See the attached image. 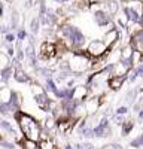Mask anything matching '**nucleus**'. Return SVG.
<instances>
[{
    "label": "nucleus",
    "instance_id": "nucleus-22",
    "mask_svg": "<svg viewBox=\"0 0 143 149\" xmlns=\"http://www.w3.org/2000/svg\"><path fill=\"white\" fill-rule=\"evenodd\" d=\"M0 127H2L8 134H10V136H15V128L12 127V124L9 122V121H6V119H3V121H0Z\"/></svg>",
    "mask_w": 143,
    "mask_h": 149
},
{
    "label": "nucleus",
    "instance_id": "nucleus-15",
    "mask_svg": "<svg viewBox=\"0 0 143 149\" xmlns=\"http://www.w3.org/2000/svg\"><path fill=\"white\" fill-rule=\"evenodd\" d=\"M14 73H15V67L14 66H9L3 70H0V82L2 84H8L10 81V78H14Z\"/></svg>",
    "mask_w": 143,
    "mask_h": 149
},
{
    "label": "nucleus",
    "instance_id": "nucleus-33",
    "mask_svg": "<svg viewBox=\"0 0 143 149\" xmlns=\"http://www.w3.org/2000/svg\"><path fill=\"white\" fill-rule=\"evenodd\" d=\"M83 149H95V146H94L92 143L87 142V143H83Z\"/></svg>",
    "mask_w": 143,
    "mask_h": 149
},
{
    "label": "nucleus",
    "instance_id": "nucleus-29",
    "mask_svg": "<svg viewBox=\"0 0 143 149\" xmlns=\"http://www.w3.org/2000/svg\"><path fill=\"white\" fill-rule=\"evenodd\" d=\"M26 37H27V33H26V30H18V34H17V39L19 40V42H22L24 39H26Z\"/></svg>",
    "mask_w": 143,
    "mask_h": 149
},
{
    "label": "nucleus",
    "instance_id": "nucleus-27",
    "mask_svg": "<svg viewBox=\"0 0 143 149\" xmlns=\"http://www.w3.org/2000/svg\"><path fill=\"white\" fill-rule=\"evenodd\" d=\"M107 5H109V14H116V12H118V2H113V0H112V2H109V3H107Z\"/></svg>",
    "mask_w": 143,
    "mask_h": 149
},
{
    "label": "nucleus",
    "instance_id": "nucleus-25",
    "mask_svg": "<svg viewBox=\"0 0 143 149\" xmlns=\"http://www.w3.org/2000/svg\"><path fill=\"white\" fill-rule=\"evenodd\" d=\"M39 27H40V19L39 18H33L31 19V33L36 34V33H39Z\"/></svg>",
    "mask_w": 143,
    "mask_h": 149
},
{
    "label": "nucleus",
    "instance_id": "nucleus-11",
    "mask_svg": "<svg viewBox=\"0 0 143 149\" xmlns=\"http://www.w3.org/2000/svg\"><path fill=\"white\" fill-rule=\"evenodd\" d=\"M124 82H127V76H112L109 79V90L116 93L124 86Z\"/></svg>",
    "mask_w": 143,
    "mask_h": 149
},
{
    "label": "nucleus",
    "instance_id": "nucleus-31",
    "mask_svg": "<svg viewBox=\"0 0 143 149\" xmlns=\"http://www.w3.org/2000/svg\"><path fill=\"white\" fill-rule=\"evenodd\" d=\"M103 149H124V146L121 143H112V145H107Z\"/></svg>",
    "mask_w": 143,
    "mask_h": 149
},
{
    "label": "nucleus",
    "instance_id": "nucleus-28",
    "mask_svg": "<svg viewBox=\"0 0 143 149\" xmlns=\"http://www.w3.org/2000/svg\"><path fill=\"white\" fill-rule=\"evenodd\" d=\"M134 70H136V74L139 78H143V63H140V64H137L136 67H133Z\"/></svg>",
    "mask_w": 143,
    "mask_h": 149
},
{
    "label": "nucleus",
    "instance_id": "nucleus-4",
    "mask_svg": "<svg viewBox=\"0 0 143 149\" xmlns=\"http://www.w3.org/2000/svg\"><path fill=\"white\" fill-rule=\"evenodd\" d=\"M107 51H109V48L106 46L103 40H99V39H94L87 45V52L91 58H101L107 54Z\"/></svg>",
    "mask_w": 143,
    "mask_h": 149
},
{
    "label": "nucleus",
    "instance_id": "nucleus-12",
    "mask_svg": "<svg viewBox=\"0 0 143 149\" xmlns=\"http://www.w3.org/2000/svg\"><path fill=\"white\" fill-rule=\"evenodd\" d=\"M14 79H15L18 84H31L30 74H27V72L24 70V69H21V67H15Z\"/></svg>",
    "mask_w": 143,
    "mask_h": 149
},
{
    "label": "nucleus",
    "instance_id": "nucleus-3",
    "mask_svg": "<svg viewBox=\"0 0 143 149\" xmlns=\"http://www.w3.org/2000/svg\"><path fill=\"white\" fill-rule=\"evenodd\" d=\"M67 61H69V69L73 74H85L91 70L92 66V58L88 55V52L79 54L72 51Z\"/></svg>",
    "mask_w": 143,
    "mask_h": 149
},
{
    "label": "nucleus",
    "instance_id": "nucleus-32",
    "mask_svg": "<svg viewBox=\"0 0 143 149\" xmlns=\"http://www.w3.org/2000/svg\"><path fill=\"white\" fill-rule=\"evenodd\" d=\"M17 22H18L17 14H12V29H17Z\"/></svg>",
    "mask_w": 143,
    "mask_h": 149
},
{
    "label": "nucleus",
    "instance_id": "nucleus-19",
    "mask_svg": "<svg viewBox=\"0 0 143 149\" xmlns=\"http://www.w3.org/2000/svg\"><path fill=\"white\" fill-rule=\"evenodd\" d=\"M133 128H134V121H131V119L124 121L121 124V134L124 136V137H127V136L133 131Z\"/></svg>",
    "mask_w": 143,
    "mask_h": 149
},
{
    "label": "nucleus",
    "instance_id": "nucleus-23",
    "mask_svg": "<svg viewBox=\"0 0 143 149\" xmlns=\"http://www.w3.org/2000/svg\"><path fill=\"white\" fill-rule=\"evenodd\" d=\"M81 136H82L83 139H92L94 137V128L91 125H87L85 128L81 131Z\"/></svg>",
    "mask_w": 143,
    "mask_h": 149
},
{
    "label": "nucleus",
    "instance_id": "nucleus-21",
    "mask_svg": "<svg viewBox=\"0 0 143 149\" xmlns=\"http://www.w3.org/2000/svg\"><path fill=\"white\" fill-rule=\"evenodd\" d=\"M10 66V57L6 52H0V70Z\"/></svg>",
    "mask_w": 143,
    "mask_h": 149
},
{
    "label": "nucleus",
    "instance_id": "nucleus-20",
    "mask_svg": "<svg viewBox=\"0 0 143 149\" xmlns=\"http://www.w3.org/2000/svg\"><path fill=\"white\" fill-rule=\"evenodd\" d=\"M19 146H21V149H37L39 148V145H37V142H34V140H30V139H21L19 142Z\"/></svg>",
    "mask_w": 143,
    "mask_h": 149
},
{
    "label": "nucleus",
    "instance_id": "nucleus-6",
    "mask_svg": "<svg viewBox=\"0 0 143 149\" xmlns=\"http://www.w3.org/2000/svg\"><path fill=\"white\" fill-rule=\"evenodd\" d=\"M83 104H85L87 115L88 116H94L101 107V100H100V97H97V95H91V97H88L87 100L83 102Z\"/></svg>",
    "mask_w": 143,
    "mask_h": 149
},
{
    "label": "nucleus",
    "instance_id": "nucleus-34",
    "mask_svg": "<svg viewBox=\"0 0 143 149\" xmlns=\"http://www.w3.org/2000/svg\"><path fill=\"white\" fill-rule=\"evenodd\" d=\"M64 149H75V146H72L70 143H67V145L64 146Z\"/></svg>",
    "mask_w": 143,
    "mask_h": 149
},
{
    "label": "nucleus",
    "instance_id": "nucleus-18",
    "mask_svg": "<svg viewBox=\"0 0 143 149\" xmlns=\"http://www.w3.org/2000/svg\"><path fill=\"white\" fill-rule=\"evenodd\" d=\"M45 91L48 93V94H52L54 95V93L58 90V86H57V82H55V79L54 78H49V79H45Z\"/></svg>",
    "mask_w": 143,
    "mask_h": 149
},
{
    "label": "nucleus",
    "instance_id": "nucleus-5",
    "mask_svg": "<svg viewBox=\"0 0 143 149\" xmlns=\"http://www.w3.org/2000/svg\"><path fill=\"white\" fill-rule=\"evenodd\" d=\"M92 128H94V137H97V139L107 137V136H110V131H112L110 122L107 119V116H101Z\"/></svg>",
    "mask_w": 143,
    "mask_h": 149
},
{
    "label": "nucleus",
    "instance_id": "nucleus-16",
    "mask_svg": "<svg viewBox=\"0 0 143 149\" xmlns=\"http://www.w3.org/2000/svg\"><path fill=\"white\" fill-rule=\"evenodd\" d=\"M14 91H12L9 86H0V103H8L10 102Z\"/></svg>",
    "mask_w": 143,
    "mask_h": 149
},
{
    "label": "nucleus",
    "instance_id": "nucleus-17",
    "mask_svg": "<svg viewBox=\"0 0 143 149\" xmlns=\"http://www.w3.org/2000/svg\"><path fill=\"white\" fill-rule=\"evenodd\" d=\"M37 145H39V149H57L54 140L51 137H46V136H42L40 140L37 142Z\"/></svg>",
    "mask_w": 143,
    "mask_h": 149
},
{
    "label": "nucleus",
    "instance_id": "nucleus-8",
    "mask_svg": "<svg viewBox=\"0 0 143 149\" xmlns=\"http://www.w3.org/2000/svg\"><path fill=\"white\" fill-rule=\"evenodd\" d=\"M101 40L106 43V46L109 48V49H115V46H116V43H118V40H119V33H118V30H116V29H110L109 31L103 36Z\"/></svg>",
    "mask_w": 143,
    "mask_h": 149
},
{
    "label": "nucleus",
    "instance_id": "nucleus-24",
    "mask_svg": "<svg viewBox=\"0 0 143 149\" xmlns=\"http://www.w3.org/2000/svg\"><path fill=\"white\" fill-rule=\"evenodd\" d=\"M137 79H139V76L136 74V70L134 69H130L128 73H127V82L128 84H134Z\"/></svg>",
    "mask_w": 143,
    "mask_h": 149
},
{
    "label": "nucleus",
    "instance_id": "nucleus-14",
    "mask_svg": "<svg viewBox=\"0 0 143 149\" xmlns=\"http://www.w3.org/2000/svg\"><path fill=\"white\" fill-rule=\"evenodd\" d=\"M94 19H95V22L99 24L100 27H103V26H109L110 24V15L107 14V12H104V10H97L94 14Z\"/></svg>",
    "mask_w": 143,
    "mask_h": 149
},
{
    "label": "nucleus",
    "instance_id": "nucleus-10",
    "mask_svg": "<svg viewBox=\"0 0 143 149\" xmlns=\"http://www.w3.org/2000/svg\"><path fill=\"white\" fill-rule=\"evenodd\" d=\"M124 14H125V18L134 24H140L142 22V14L143 12H139L137 9L134 8H130V6H125L124 8Z\"/></svg>",
    "mask_w": 143,
    "mask_h": 149
},
{
    "label": "nucleus",
    "instance_id": "nucleus-26",
    "mask_svg": "<svg viewBox=\"0 0 143 149\" xmlns=\"http://www.w3.org/2000/svg\"><path fill=\"white\" fill-rule=\"evenodd\" d=\"M128 106L127 104H122V106H119L116 110H115V115H121V116H125V115H128Z\"/></svg>",
    "mask_w": 143,
    "mask_h": 149
},
{
    "label": "nucleus",
    "instance_id": "nucleus-13",
    "mask_svg": "<svg viewBox=\"0 0 143 149\" xmlns=\"http://www.w3.org/2000/svg\"><path fill=\"white\" fill-rule=\"evenodd\" d=\"M139 97H140L139 86H134V88H130V90L125 93V95H124V98H125V102H127V104H128V106H134Z\"/></svg>",
    "mask_w": 143,
    "mask_h": 149
},
{
    "label": "nucleus",
    "instance_id": "nucleus-2",
    "mask_svg": "<svg viewBox=\"0 0 143 149\" xmlns=\"http://www.w3.org/2000/svg\"><path fill=\"white\" fill-rule=\"evenodd\" d=\"M61 34H63V39L69 45V49H72L73 52L83 51V46L87 45V37L83 36V33L78 27L64 24L61 27Z\"/></svg>",
    "mask_w": 143,
    "mask_h": 149
},
{
    "label": "nucleus",
    "instance_id": "nucleus-9",
    "mask_svg": "<svg viewBox=\"0 0 143 149\" xmlns=\"http://www.w3.org/2000/svg\"><path fill=\"white\" fill-rule=\"evenodd\" d=\"M130 45L133 46L134 51H139V52L143 54V30H137L136 33H133Z\"/></svg>",
    "mask_w": 143,
    "mask_h": 149
},
{
    "label": "nucleus",
    "instance_id": "nucleus-30",
    "mask_svg": "<svg viewBox=\"0 0 143 149\" xmlns=\"http://www.w3.org/2000/svg\"><path fill=\"white\" fill-rule=\"evenodd\" d=\"M15 34H12V33H8L6 36H5V40H6V43H14L15 42Z\"/></svg>",
    "mask_w": 143,
    "mask_h": 149
},
{
    "label": "nucleus",
    "instance_id": "nucleus-1",
    "mask_svg": "<svg viewBox=\"0 0 143 149\" xmlns=\"http://www.w3.org/2000/svg\"><path fill=\"white\" fill-rule=\"evenodd\" d=\"M15 119L18 122L21 134L26 139H30V140H34V142L40 140V137H42V127H40V124L37 122L36 118H33L31 115L26 113V112L19 110L18 113L15 115Z\"/></svg>",
    "mask_w": 143,
    "mask_h": 149
},
{
    "label": "nucleus",
    "instance_id": "nucleus-7",
    "mask_svg": "<svg viewBox=\"0 0 143 149\" xmlns=\"http://www.w3.org/2000/svg\"><path fill=\"white\" fill-rule=\"evenodd\" d=\"M57 46L51 42H43L40 45V57L43 60H52L57 55Z\"/></svg>",
    "mask_w": 143,
    "mask_h": 149
}]
</instances>
